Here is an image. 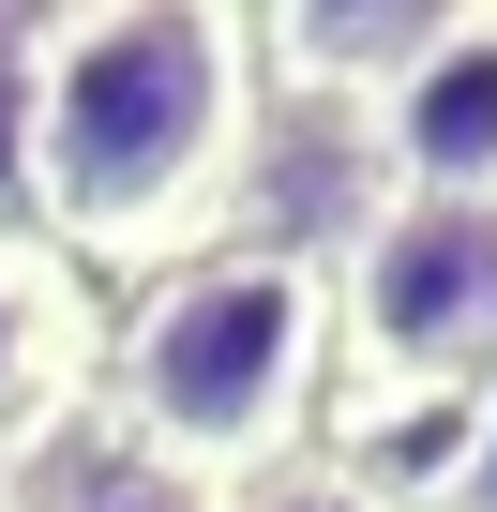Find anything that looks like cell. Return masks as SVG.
Masks as SVG:
<instances>
[{
  "mask_svg": "<svg viewBox=\"0 0 497 512\" xmlns=\"http://www.w3.org/2000/svg\"><path fill=\"white\" fill-rule=\"evenodd\" d=\"M257 136V31L181 16V0H121V16H46L31 91H16V166L61 241L91 256H166Z\"/></svg>",
  "mask_w": 497,
  "mask_h": 512,
  "instance_id": "1",
  "label": "cell"
},
{
  "mask_svg": "<svg viewBox=\"0 0 497 512\" xmlns=\"http://www.w3.org/2000/svg\"><path fill=\"white\" fill-rule=\"evenodd\" d=\"M317 362H332V287L302 241H181L121 332V437L151 482L241 497V482L302 467Z\"/></svg>",
  "mask_w": 497,
  "mask_h": 512,
  "instance_id": "2",
  "label": "cell"
},
{
  "mask_svg": "<svg viewBox=\"0 0 497 512\" xmlns=\"http://www.w3.org/2000/svg\"><path fill=\"white\" fill-rule=\"evenodd\" d=\"M317 287H332V392L362 437L497 377V211L377 196Z\"/></svg>",
  "mask_w": 497,
  "mask_h": 512,
  "instance_id": "3",
  "label": "cell"
},
{
  "mask_svg": "<svg viewBox=\"0 0 497 512\" xmlns=\"http://www.w3.org/2000/svg\"><path fill=\"white\" fill-rule=\"evenodd\" d=\"M377 181L497 211V16H452L392 91H377Z\"/></svg>",
  "mask_w": 497,
  "mask_h": 512,
  "instance_id": "4",
  "label": "cell"
},
{
  "mask_svg": "<svg viewBox=\"0 0 497 512\" xmlns=\"http://www.w3.org/2000/svg\"><path fill=\"white\" fill-rule=\"evenodd\" d=\"M257 31V61L272 76H302V91H392L437 31H452V0H302V16H241Z\"/></svg>",
  "mask_w": 497,
  "mask_h": 512,
  "instance_id": "5",
  "label": "cell"
},
{
  "mask_svg": "<svg viewBox=\"0 0 497 512\" xmlns=\"http://www.w3.org/2000/svg\"><path fill=\"white\" fill-rule=\"evenodd\" d=\"M46 347H61V272H46L31 241H0V407L46 377Z\"/></svg>",
  "mask_w": 497,
  "mask_h": 512,
  "instance_id": "6",
  "label": "cell"
},
{
  "mask_svg": "<svg viewBox=\"0 0 497 512\" xmlns=\"http://www.w3.org/2000/svg\"><path fill=\"white\" fill-rule=\"evenodd\" d=\"M211 512H407V497L362 482V467H272V482H241V497H211Z\"/></svg>",
  "mask_w": 497,
  "mask_h": 512,
  "instance_id": "7",
  "label": "cell"
},
{
  "mask_svg": "<svg viewBox=\"0 0 497 512\" xmlns=\"http://www.w3.org/2000/svg\"><path fill=\"white\" fill-rule=\"evenodd\" d=\"M452 512H497V377L467 392V452H452Z\"/></svg>",
  "mask_w": 497,
  "mask_h": 512,
  "instance_id": "8",
  "label": "cell"
},
{
  "mask_svg": "<svg viewBox=\"0 0 497 512\" xmlns=\"http://www.w3.org/2000/svg\"><path fill=\"white\" fill-rule=\"evenodd\" d=\"M61 512H211V497H181V482H151V467H121V482H91V497H61Z\"/></svg>",
  "mask_w": 497,
  "mask_h": 512,
  "instance_id": "9",
  "label": "cell"
}]
</instances>
